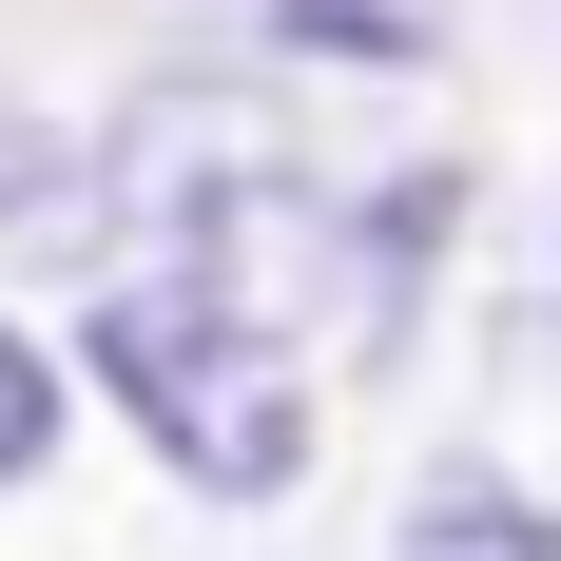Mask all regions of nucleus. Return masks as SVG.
Returning <instances> with one entry per match:
<instances>
[{
	"label": "nucleus",
	"instance_id": "obj_1",
	"mask_svg": "<svg viewBox=\"0 0 561 561\" xmlns=\"http://www.w3.org/2000/svg\"><path fill=\"white\" fill-rule=\"evenodd\" d=\"M98 388L156 426L214 504H272L290 465H310V388H290V330H252V310H214L194 272H98Z\"/></svg>",
	"mask_w": 561,
	"mask_h": 561
},
{
	"label": "nucleus",
	"instance_id": "obj_2",
	"mask_svg": "<svg viewBox=\"0 0 561 561\" xmlns=\"http://www.w3.org/2000/svg\"><path fill=\"white\" fill-rule=\"evenodd\" d=\"M407 561H561V542H542V504H523V484H446V504L407 523Z\"/></svg>",
	"mask_w": 561,
	"mask_h": 561
},
{
	"label": "nucleus",
	"instance_id": "obj_3",
	"mask_svg": "<svg viewBox=\"0 0 561 561\" xmlns=\"http://www.w3.org/2000/svg\"><path fill=\"white\" fill-rule=\"evenodd\" d=\"M290 39H330V58H426L446 39V20H426V0H272Z\"/></svg>",
	"mask_w": 561,
	"mask_h": 561
},
{
	"label": "nucleus",
	"instance_id": "obj_4",
	"mask_svg": "<svg viewBox=\"0 0 561 561\" xmlns=\"http://www.w3.org/2000/svg\"><path fill=\"white\" fill-rule=\"evenodd\" d=\"M39 465H58V368L0 330V484H39Z\"/></svg>",
	"mask_w": 561,
	"mask_h": 561
}]
</instances>
